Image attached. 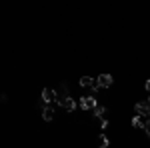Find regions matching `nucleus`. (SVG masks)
<instances>
[{"mask_svg":"<svg viewBox=\"0 0 150 148\" xmlns=\"http://www.w3.org/2000/svg\"><path fill=\"white\" fill-rule=\"evenodd\" d=\"M134 112H136V116H148L150 118V104H146V102L134 104Z\"/></svg>","mask_w":150,"mask_h":148,"instance_id":"nucleus-4","label":"nucleus"},{"mask_svg":"<svg viewBox=\"0 0 150 148\" xmlns=\"http://www.w3.org/2000/svg\"><path fill=\"white\" fill-rule=\"evenodd\" d=\"M98 142H100V146H102V148H108V144H110L108 138H106V134H100V136H98Z\"/></svg>","mask_w":150,"mask_h":148,"instance_id":"nucleus-10","label":"nucleus"},{"mask_svg":"<svg viewBox=\"0 0 150 148\" xmlns=\"http://www.w3.org/2000/svg\"><path fill=\"white\" fill-rule=\"evenodd\" d=\"M132 126H134V128H144L146 122H142V118H140V116H134V118H132Z\"/></svg>","mask_w":150,"mask_h":148,"instance_id":"nucleus-9","label":"nucleus"},{"mask_svg":"<svg viewBox=\"0 0 150 148\" xmlns=\"http://www.w3.org/2000/svg\"><path fill=\"white\" fill-rule=\"evenodd\" d=\"M42 118H44L46 122H50V120L54 118V110H52V106H48V104L42 106Z\"/></svg>","mask_w":150,"mask_h":148,"instance_id":"nucleus-7","label":"nucleus"},{"mask_svg":"<svg viewBox=\"0 0 150 148\" xmlns=\"http://www.w3.org/2000/svg\"><path fill=\"white\" fill-rule=\"evenodd\" d=\"M146 90H148V92H150V78H148V80H146Z\"/></svg>","mask_w":150,"mask_h":148,"instance_id":"nucleus-12","label":"nucleus"},{"mask_svg":"<svg viewBox=\"0 0 150 148\" xmlns=\"http://www.w3.org/2000/svg\"><path fill=\"white\" fill-rule=\"evenodd\" d=\"M146 104H150V96H148V100H146Z\"/></svg>","mask_w":150,"mask_h":148,"instance_id":"nucleus-13","label":"nucleus"},{"mask_svg":"<svg viewBox=\"0 0 150 148\" xmlns=\"http://www.w3.org/2000/svg\"><path fill=\"white\" fill-rule=\"evenodd\" d=\"M42 100H44V104L56 102V92L52 90V88H44V90H42Z\"/></svg>","mask_w":150,"mask_h":148,"instance_id":"nucleus-5","label":"nucleus"},{"mask_svg":"<svg viewBox=\"0 0 150 148\" xmlns=\"http://www.w3.org/2000/svg\"><path fill=\"white\" fill-rule=\"evenodd\" d=\"M54 92H56V104H60V106L70 98V96H68V86H66V84H60Z\"/></svg>","mask_w":150,"mask_h":148,"instance_id":"nucleus-2","label":"nucleus"},{"mask_svg":"<svg viewBox=\"0 0 150 148\" xmlns=\"http://www.w3.org/2000/svg\"><path fill=\"white\" fill-rule=\"evenodd\" d=\"M96 80H98L100 88H108V86H112V82H114V78H112L110 74H100Z\"/></svg>","mask_w":150,"mask_h":148,"instance_id":"nucleus-6","label":"nucleus"},{"mask_svg":"<svg viewBox=\"0 0 150 148\" xmlns=\"http://www.w3.org/2000/svg\"><path fill=\"white\" fill-rule=\"evenodd\" d=\"M144 130H146V134H148V136H150V120H148V122H146V126H144Z\"/></svg>","mask_w":150,"mask_h":148,"instance_id":"nucleus-11","label":"nucleus"},{"mask_svg":"<svg viewBox=\"0 0 150 148\" xmlns=\"http://www.w3.org/2000/svg\"><path fill=\"white\" fill-rule=\"evenodd\" d=\"M104 112H106V108H104V106H100V104H98V106L92 110L94 116H98V118H102V120H104Z\"/></svg>","mask_w":150,"mask_h":148,"instance_id":"nucleus-8","label":"nucleus"},{"mask_svg":"<svg viewBox=\"0 0 150 148\" xmlns=\"http://www.w3.org/2000/svg\"><path fill=\"white\" fill-rule=\"evenodd\" d=\"M80 86H82V88H90V90H92V94L100 88L98 80H96V78H90V76H82V78H80Z\"/></svg>","mask_w":150,"mask_h":148,"instance_id":"nucleus-3","label":"nucleus"},{"mask_svg":"<svg viewBox=\"0 0 150 148\" xmlns=\"http://www.w3.org/2000/svg\"><path fill=\"white\" fill-rule=\"evenodd\" d=\"M78 106H80L82 110H94L98 106V102H96L94 96H82L80 100H78Z\"/></svg>","mask_w":150,"mask_h":148,"instance_id":"nucleus-1","label":"nucleus"}]
</instances>
